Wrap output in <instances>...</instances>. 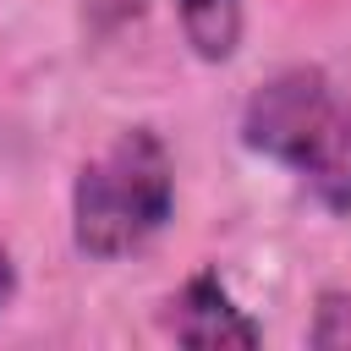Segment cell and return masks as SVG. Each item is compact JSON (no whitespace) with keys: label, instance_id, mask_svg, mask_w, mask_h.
I'll return each mask as SVG.
<instances>
[{"label":"cell","instance_id":"1","mask_svg":"<svg viewBox=\"0 0 351 351\" xmlns=\"http://www.w3.org/2000/svg\"><path fill=\"white\" fill-rule=\"evenodd\" d=\"M247 148L291 165L329 208H351V93L296 66L263 82L241 115Z\"/></svg>","mask_w":351,"mask_h":351},{"label":"cell","instance_id":"7","mask_svg":"<svg viewBox=\"0 0 351 351\" xmlns=\"http://www.w3.org/2000/svg\"><path fill=\"white\" fill-rule=\"evenodd\" d=\"M11 291H16V269H11V252L0 247V307L11 302Z\"/></svg>","mask_w":351,"mask_h":351},{"label":"cell","instance_id":"2","mask_svg":"<svg viewBox=\"0 0 351 351\" xmlns=\"http://www.w3.org/2000/svg\"><path fill=\"white\" fill-rule=\"evenodd\" d=\"M170 203H176L170 154L148 126H132L99 159L82 165L71 192V236L88 258H121L165 230Z\"/></svg>","mask_w":351,"mask_h":351},{"label":"cell","instance_id":"3","mask_svg":"<svg viewBox=\"0 0 351 351\" xmlns=\"http://www.w3.org/2000/svg\"><path fill=\"white\" fill-rule=\"evenodd\" d=\"M165 329H170L181 346H197V351L258 346V324L230 302V291H225L214 274H192V280L181 285V296H176L170 313H165Z\"/></svg>","mask_w":351,"mask_h":351},{"label":"cell","instance_id":"5","mask_svg":"<svg viewBox=\"0 0 351 351\" xmlns=\"http://www.w3.org/2000/svg\"><path fill=\"white\" fill-rule=\"evenodd\" d=\"M313 346H329V351H340V346H351V302H346V296H324V302H318V324H313Z\"/></svg>","mask_w":351,"mask_h":351},{"label":"cell","instance_id":"4","mask_svg":"<svg viewBox=\"0 0 351 351\" xmlns=\"http://www.w3.org/2000/svg\"><path fill=\"white\" fill-rule=\"evenodd\" d=\"M181 33L203 60H230L241 44V0H176Z\"/></svg>","mask_w":351,"mask_h":351},{"label":"cell","instance_id":"6","mask_svg":"<svg viewBox=\"0 0 351 351\" xmlns=\"http://www.w3.org/2000/svg\"><path fill=\"white\" fill-rule=\"evenodd\" d=\"M143 5H148V0H82V16H88L93 33H115V27L137 22Z\"/></svg>","mask_w":351,"mask_h":351}]
</instances>
